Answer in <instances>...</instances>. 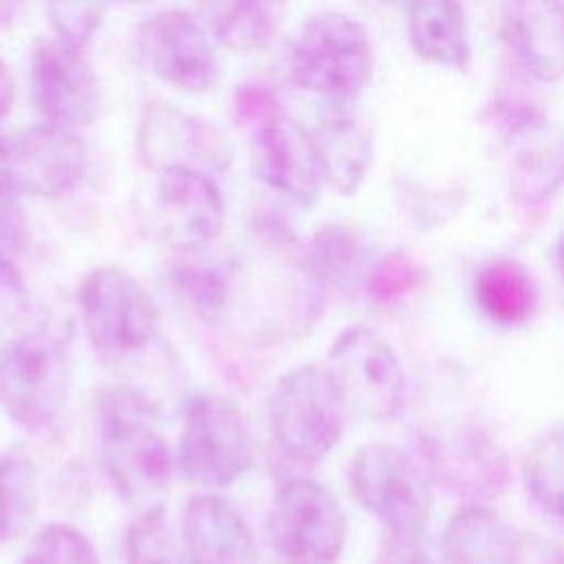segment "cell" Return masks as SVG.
Returning <instances> with one entry per match:
<instances>
[{
	"label": "cell",
	"instance_id": "cell-3",
	"mask_svg": "<svg viewBox=\"0 0 564 564\" xmlns=\"http://www.w3.org/2000/svg\"><path fill=\"white\" fill-rule=\"evenodd\" d=\"M375 55L366 29L341 11L311 15L291 48V79L326 104H355L372 79Z\"/></svg>",
	"mask_w": 564,
	"mask_h": 564
},
{
	"label": "cell",
	"instance_id": "cell-10",
	"mask_svg": "<svg viewBox=\"0 0 564 564\" xmlns=\"http://www.w3.org/2000/svg\"><path fill=\"white\" fill-rule=\"evenodd\" d=\"M416 452L425 474L465 502L494 500L509 487L507 452L489 432L474 423L421 432Z\"/></svg>",
	"mask_w": 564,
	"mask_h": 564
},
{
	"label": "cell",
	"instance_id": "cell-15",
	"mask_svg": "<svg viewBox=\"0 0 564 564\" xmlns=\"http://www.w3.org/2000/svg\"><path fill=\"white\" fill-rule=\"evenodd\" d=\"M154 225L176 251L209 247L223 231L227 203L212 174L194 170L156 172Z\"/></svg>",
	"mask_w": 564,
	"mask_h": 564
},
{
	"label": "cell",
	"instance_id": "cell-13",
	"mask_svg": "<svg viewBox=\"0 0 564 564\" xmlns=\"http://www.w3.org/2000/svg\"><path fill=\"white\" fill-rule=\"evenodd\" d=\"M137 156L148 170L223 174L234 161L229 137L212 121L174 106H150L137 128Z\"/></svg>",
	"mask_w": 564,
	"mask_h": 564
},
{
	"label": "cell",
	"instance_id": "cell-20",
	"mask_svg": "<svg viewBox=\"0 0 564 564\" xmlns=\"http://www.w3.org/2000/svg\"><path fill=\"white\" fill-rule=\"evenodd\" d=\"M324 183L339 196H355L372 165V134L352 104H328L311 130Z\"/></svg>",
	"mask_w": 564,
	"mask_h": 564
},
{
	"label": "cell",
	"instance_id": "cell-34",
	"mask_svg": "<svg viewBox=\"0 0 564 564\" xmlns=\"http://www.w3.org/2000/svg\"><path fill=\"white\" fill-rule=\"evenodd\" d=\"M282 104L278 93L267 84H245L234 95V115L242 128H258L260 123L278 117Z\"/></svg>",
	"mask_w": 564,
	"mask_h": 564
},
{
	"label": "cell",
	"instance_id": "cell-22",
	"mask_svg": "<svg viewBox=\"0 0 564 564\" xmlns=\"http://www.w3.org/2000/svg\"><path fill=\"white\" fill-rule=\"evenodd\" d=\"M300 258L308 275L324 291L352 293L366 289L375 258L366 238L341 223L322 225L300 247Z\"/></svg>",
	"mask_w": 564,
	"mask_h": 564
},
{
	"label": "cell",
	"instance_id": "cell-1",
	"mask_svg": "<svg viewBox=\"0 0 564 564\" xmlns=\"http://www.w3.org/2000/svg\"><path fill=\"white\" fill-rule=\"evenodd\" d=\"M95 423L104 474L121 498L141 500L165 489L174 454L159 427V410L145 392L132 386L104 390Z\"/></svg>",
	"mask_w": 564,
	"mask_h": 564
},
{
	"label": "cell",
	"instance_id": "cell-30",
	"mask_svg": "<svg viewBox=\"0 0 564 564\" xmlns=\"http://www.w3.org/2000/svg\"><path fill=\"white\" fill-rule=\"evenodd\" d=\"M20 564H101L90 538L64 522L42 527L22 553Z\"/></svg>",
	"mask_w": 564,
	"mask_h": 564
},
{
	"label": "cell",
	"instance_id": "cell-37",
	"mask_svg": "<svg viewBox=\"0 0 564 564\" xmlns=\"http://www.w3.org/2000/svg\"><path fill=\"white\" fill-rule=\"evenodd\" d=\"M377 564H432L419 542H397L383 538Z\"/></svg>",
	"mask_w": 564,
	"mask_h": 564
},
{
	"label": "cell",
	"instance_id": "cell-18",
	"mask_svg": "<svg viewBox=\"0 0 564 564\" xmlns=\"http://www.w3.org/2000/svg\"><path fill=\"white\" fill-rule=\"evenodd\" d=\"M507 139V185L522 207L544 205L564 185V130L544 115Z\"/></svg>",
	"mask_w": 564,
	"mask_h": 564
},
{
	"label": "cell",
	"instance_id": "cell-2",
	"mask_svg": "<svg viewBox=\"0 0 564 564\" xmlns=\"http://www.w3.org/2000/svg\"><path fill=\"white\" fill-rule=\"evenodd\" d=\"M346 399L326 364H304L278 379L269 397V425L278 447L300 465L326 458L344 436Z\"/></svg>",
	"mask_w": 564,
	"mask_h": 564
},
{
	"label": "cell",
	"instance_id": "cell-40",
	"mask_svg": "<svg viewBox=\"0 0 564 564\" xmlns=\"http://www.w3.org/2000/svg\"><path fill=\"white\" fill-rule=\"evenodd\" d=\"M9 141H11V139H7V137H0V167H2V163H4V159H7V152H9Z\"/></svg>",
	"mask_w": 564,
	"mask_h": 564
},
{
	"label": "cell",
	"instance_id": "cell-24",
	"mask_svg": "<svg viewBox=\"0 0 564 564\" xmlns=\"http://www.w3.org/2000/svg\"><path fill=\"white\" fill-rule=\"evenodd\" d=\"M205 249L178 251L167 280L189 313L205 322H218L234 297L236 267L225 258L207 256Z\"/></svg>",
	"mask_w": 564,
	"mask_h": 564
},
{
	"label": "cell",
	"instance_id": "cell-14",
	"mask_svg": "<svg viewBox=\"0 0 564 564\" xmlns=\"http://www.w3.org/2000/svg\"><path fill=\"white\" fill-rule=\"evenodd\" d=\"M88 148L77 130L37 123L9 141L0 176L20 194L57 198L86 176Z\"/></svg>",
	"mask_w": 564,
	"mask_h": 564
},
{
	"label": "cell",
	"instance_id": "cell-42",
	"mask_svg": "<svg viewBox=\"0 0 564 564\" xmlns=\"http://www.w3.org/2000/svg\"><path fill=\"white\" fill-rule=\"evenodd\" d=\"M119 2H126V4H148L152 0H119Z\"/></svg>",
	"mask_w": 564,
	"mask_h": 564
},
{
	"label": "cell",
	"instance_id": "cell-19",
	"mask_svg": "<svg viewBox=\"0 0 564 564\" xmlns=\"http://www.w3.org/2000/svg\"><path fill=\"white\" fill-rule=\"evenodd\" d=\"M181 540L187 564H253L256 542L247 520L225 498L192 496L183 509Z\"/></svg>",
	"mask_w": 564,
	"mask_h": 564
},
{
	"label": "cell",
	"instance_id": "cell-7",
	"mask_svg": "<svg viewBox=\"0 0 564 564\" xmlns=\"http://www.w3.org/2000/svg\"><path fill=\"white\" fill-rule=\"evenodd\" d=\"M269 535L286 564H337L348 538L346 511L328 487L295 476L273 496Z\"/></svg>",
	"mask_w": 564,
	"mask_h": 564
},
{
	"label": "cell",
	"instance_id": "cell-32",
	"mask_svg": "<svg viewBox=\"0 0 564 564\" xmlns=\"http://www.w3.org/2000/svg\"><path fill=\"white\" fill-rule=\"evenodd\" d=\"M108 0H44L48 22L57 37L88 46L106 18Z\"/></svg>",
	"mask_w": 564,
	"mask_h": 564
},
{
	"label": "cell",
	"instance_id": "cell-4",
	"mask_svg": "<svg viewBox=\"0 0 564 564\" xmlns=\"http://www.w3.org/2000/svg\"><path fill=\"white\" fill-rule=\"evenodd\" d=\"M352 498L383 527V538L421 542L432 513L430 476L390 443L361 445L348 463Z\"/></svg>",
	"mask_w": 564,
	"mask_h": 564
},
{
	"label": "cell",
	"instance_id": "cell-43",
	"mask_svg": "<svg viewBox=\"0 0 564 564\" xmlns=\"http://www.w3.org/2000/svg\"><path fill=\"white\" fill-rule=\"evenodd\" d=\"M408 2H410V0H408Z\"/></svg>",
	"mask_w": 564,
	"mask_h": 564
},
{
	"label": "cell",
	"instance_id": "cell-33",
	"mask_svg": "<svg viewBox=\"0 0 564 564\" xmlns=\"http://www.w3.org/2000/svg\"><path fill=\"white\" fill-rule=\"evenodd\" d=\"M20 196L0 176V251L7 256H18L31 245V223Z\"/></svg>",
	"mask_w": 564,
	"mask_h": 564
},
{
	"label": "cell",
	"instance_id": "cell-41",
	"mask_svg": "<svg viewBox=\"0 0 564 564\" xmlns=\"http://www.w3.org/2000/svg\"><path fill=\"white\" fill-rule=\"evenodd\" d=\"M560 267H562V278H564V234L560 240Z\"/></svg>",
	"mask_w": 564,
	"mask_h": 564
},
{
	"label": "cell",
	"instance_id": "cell-36",
	"mask_svg": "<svg viewBox=\"0 0 564 564\" xmlns=\"http://www.w3.org/2000/svg\"><path fill=\"white\" fill-rule=\"evenodd\" d=\"M518 564H564V542L540 535H524Z\"/></svg>",
	"mask_w": 564,
	"mask_h": 564
},
{
	"label": "cell",
	"instance_id": "cell-39",
	"mask_svg": "<svg viewBox=\"0 0 564 564\" xmlns=\"http://www.w3.org/2000/svg\"><path fill=\"white\" fill-rule=\"evenodd\" d=\"M20 4L22 0H0V24H7Z\"/></svg>",
	"mask_w": 564,
	"mask_h": 564
},
{
	"label": "cell",
	"instance_id": "cell-31",
	"mask_svg": "<svg viewBox=\"0 0 564 564\" xmlns=\"http://www.w3.org/2000/svg\"><path fill=\"white\" fill-rule=\"evenodd\" d=\"M423 282V267L412 256L403 251H392L375 262L366 282V293L377 304H390L416 291Z\"/></svg>",
	"mask_w": 564,
	"mask_h": 564
},
{
	"label": "cell",
	"instance_id": "cell-17",
	"mask_svg": "<svg viewBox=\"0 0 564 564\" xmlns=\"http://www.w3.org/2000/svg\"><path fill=\"white\" fill-rule=\"evenodd\" d=\"M500 40L533 82L564 77V0H502Z\"/></svg>",
	"mask_w": 564,
	"mask_h": 564
},
{
	"label": "cell",
	"instance_id": "cell-29",
	"mask_svg": "<svg viewBox=\"0 0 564 564\" xmlns=\"http://www.w3.org/2000/svg\"><path fill=\"white\" fill-rule=\"evenodd\" d=\"M126 564H187L183 540L178 542L170 511L152 505L139 513L123 535Z\"/></svg>",
	"mask_w": 564,
	"mask_h": 564
},
{
	"label": "cell",
	"instance_id": "cell-23",
	"mask_svg": "<svg viewBox=\"0 0 564 564\" xmlns=\"http://www.w3.org/2000/svg\"><path fill=\"white\" fill-rule=\"evenodd\" d=\"M408 37L423 62L465 68L471 59L467 22L458 0H410Z\"/></svg>",
	"mask_w": 564,
	"mask_h": 564
},
{
	"label": "cell",
	"instance_id": "cell-35",
	"mask_svg": "<svg viewBox=\"0 0 564 564\" xmlns=\"http://www.w3.org/2000/svg\"><path fill=\"white\" fill-rule=\"evenodd\" d=\"M29 304V289L13 256L0 251V333L15 326Z\"/></svg>",
	"mask_w": 564,
	"mask_h": 564
},
{
	"label": "cell",
	"instance_id": "cell-8",
	"mask_svg": "<svg viewBox=\"0 0 564 564\" xmlns=\"http://www.w3.org/2000/svg\"><path fill=\"white\" fill-rule=\"evenodd\" d=\"M79 315L88 341L106 355L137 352L159 330L152 295L130 271L117 264H101L84 275Z\"/></svg>",
	"mask_w": 564,
	"mask_h": 564
},
{
	"label": "cell",
	"instance_id": "cell-5",
	"mask_svg": "<svg viewBox=\"0 0 564 564\" xmlns=\"http://www.w3.org/2000/svg\"><path fill=\"white\" fill-rule=\"evenodd\" d=\"M73 381L68 344L51 328H33L0 346V405L29 432L48 427L66 405Z\"/></svg>",
	"mask_w": 564,
	"mask_h": 564
},
{
	"label": "cell",
	"instance_id": "cell-6",
	"mask_svg": "<svg viewBox=\"0 0 564 564\" xmlns=\"http://www.w3.org/2000/svg\"><path fill=\"white\" fill-rule=\"evenodd\" d=\"M176 465L189 482L203 489L229 487L249 469V432L240 410L227 397L203 392L187 401Z\"/></svg>",
	"mask_w": 564,
	"mask_h": 564
},
{
	"label": "cell",
	"instance_id": "cell-16",
	"mask_svg": "<svg viewBox=\"0 0 564 564\" xmlns=\"http://www.w3.org/2000/svg\"><path fill=\"white\" fill-rule=\"evenodd\" d=\"M251 170L260 183L304 207L315 205L326 185L311 130L284 112L251 130Z\"/></svg>",
	"mask_w": 564,
	"mask_h": 564
},
{
	"label": "cell",
	"instance_id": "cell-26",
	"mask_svg": "<svg viewBox=\"0 0 564 564\" xmlns=\"http://www.w3.org/2000/svg\"><path fill=\"white\" fill-rule=\"evenodd\" d=\"M286 0H207L214 37L236 53H262L282 31Z\"/></svg>",
	"mask_w": 564,
	"mask_h": 564
},
{
	"label": "cell",
	"instance_id": "cell-27",
	"mask_svg": "<svg viewBox=\"0 0 564 564\" xmlns=\"http://www.w3.org/2000/svg\"><path fill=\"white\" fill-rule=\"evenodd\" d=\"M522 478L531 500L564 522V421L533 438L524 454Z\"/></svg>",
	"mask_w": 564,
	"mask_h": 564
},
{
	"label": "cell",
	"instance_id": "cell-9",
	"mask_svg": "<svg viewBox=\"0 0 564 564\" xmlns=\"http://www.w3.org/2000/svg\"><path fill=\"white\" fill-rule=\"evenodd\" d=\"M326 366L348 410L377 423L401 416L408 392L405 372L390 341L377 330L364 324L341 330L328 350Z\"/></svg>",
	"mask_w": 564,
	"mask_h": 564
},
{
	"label": "cell",
	"instance_id": "cell-11",
	"mask_svg": "<svg viewBox=\"0 0 564 564\" xmlns=\"http://www.w3.org/2000/svg\"><path fill=\"white\" fill-rule=\"evenodd\" d=\"M29 93L46 123L79 130L90 126L99 112V79L86 48L57 35L33 48Z\"/></svg>",
	"mask_w": 564,
	"mask_h": 564
},
{
	"label": "cell",
	"instance_id": "cell-21",
	"mask_svg": "<svg viewBox=\"0 0 564 564\" xmlns=\"http://www.w3.org/2000/svg\"><path fill=\"white\" fill-rule=\"evenodd\" d=\"M524 535L487 502H463L443 531L447 564H518Z\"/></svg>",
	"mask_w": 564,
	"mask_h": 564
},
{
	"label": "cell",
	"instance_id": "cell-12",
	"mask_svg": "<svg viewBox=\"0 0 564 564\" xmlns=\"http://www.w3.org/2000/svg\"><path fill=\"white\" fill-rule=\"evenodd\" d=\"M134 46L152 75L178 90L200 95L218 82L216 46L203 24L183 9L148 15L137 29Z\"/></svg>",
	"mask_w": 564,
	"mask_h": 564
},
{
	"label": "cell",
	"instance_id": "cell-28",
	"mask_svg": "<svg viewBox=\"0 0 564 564\" xmlns=\"http://www.w3.org/2000/svg\"><path fill=\"white\" fill-rule=\"evenodd\" d=\"M40 509V474L31 458L0 454V544L26 533Z\"/></svg>",
	"mask_w": 564,
	"mask_h": 564
},
{
	"label": "cell",
	"instance_id": "cell-25",
	"mask_svg": "<svg viewBox=\"0 0 564 564\" xmlns=\"http://www.w3.org/2000/svg\"><path fill=\"white\" fill-rule=\"evenodd\" d=\"M474 300L480 313L500 326H520L538 311V286L518 260L494 258L474 278Z\"/></svg>",
	"mask_w": 564,
	"mask_h": 564
},
{
	"label": "cell",
	"instance_id": "cell-38",
	"mask_svg": "<svg viewBox=\"0 0 564 564\" xmlns=\"http://www.w3.org/2000/svg\"><path fill=\"white\" fill-rule=\"evenodd\" d=\"M15 101V86L9 66L0 59V121L11 112Z\"/></svg>",
	"mask_w": 564,
	"mask_h": 564
}]
</instances>
